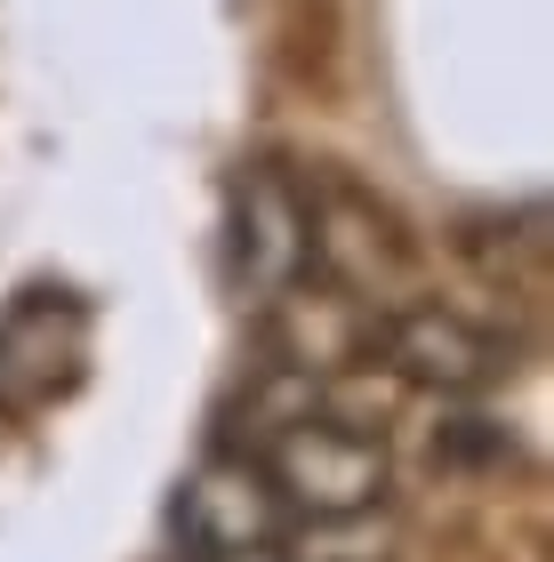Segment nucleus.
Segmentation results:
<instances>
[{"instance_id":"7ed1b4c3","label":"nucleus","mask_w":554,"mask_h":562,"mask_svg":"<svg viewBox=\"0 0 554 562\" xmlns=\"http://www.w3.org/2000/svg\"><path fill=\"white\" fill-rule=\"evenodd\" d=\"M178 530H185L193 562H258V554H273L297 530V515L282 506V491L265 482L258 458H249L241 442H225L210 467L185 482Z\"/></svg>"},{"instance_id":"f03ea898","label":"nucleus","mask_w":554,"mask_h":562,"mask_svg":"<svg viewBox=\"0 0 554 562\" xmlns=\"http://www.w3.org/2000/svg\"><path fill=\"white\" fill-rule=\"evenodd\" d=\"M370 362L418 378V386H442V394H483L515 370V338H498L490 322H474L442 297H394L377 305Z\"/></svg>"},{"instance_id":"20e7f679","label":"nucleus","mask_w":554,"mask_h":562,"mask_svg":"<svg viewBox=\"0 0 554 562\" xmlns=\"http://www.w3.org/2000/svg\"><path fill=\"white\" fill-rule=\"evenodd\" d=\"M89 370V305L72 290H24L0 314V418H41Z\"/></svg>"},{"instance_id":"f257e3e1","label":"nucleus","mask_w":554,"mask_h":562,"mask_svg":"<svg viewBox=\"0 0 554 562\" xmlns=\"http://www.w3.org/2000/svg\"><path fill=\"white\" fill-rule=\"evenodd\" d=\"M234 442L265 467L297 522H354L386 498V434L370 418L338 411L314 370L273 362L265 394L249 402V426Z\"/></svg>"}]
</instances>
